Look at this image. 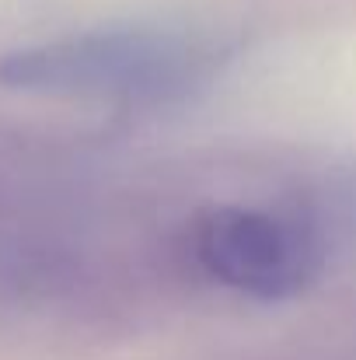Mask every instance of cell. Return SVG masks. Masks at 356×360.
Returning <instances> with one entry per match:
<instances>
[{
    "label": "cell",
    "instance_id": "1",
    "mask_svg": "<svg viewBox=\"0 0 356 360\" xmlns=\"http://www.w3.org/2000/svg\"><path fill=\"white\" fill-rule=\"evenodd\" d=\"M220 70V46L175 28H98L49 39L0 60V84L32 95H81L161 105L196 95Z\"/></svg>",
    "mask_w": 356,
    "mask_h": 360
},
{
    "label": "cell",
    "instance_id": "2",
    "mask_svg": "<svg viewBox=\"0 0 356 360\" xmlns=\"http://www.w3.org/2000/svg\"><path fill=\"white\" fill-rule=\"evenodd\" d=\"M329 241L304 210L210 207L189 224L192 262L220 287L279 301L308 290L325 266Z\"/></svg>",
    "mask_w": 356,
    "mask_h": 360
}]
</instances>
